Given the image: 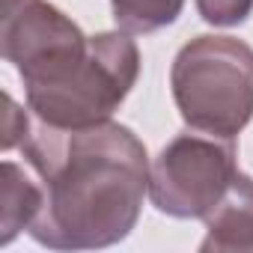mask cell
Masks as SVG:
<instances>
[{"label": "cell", "mask_w": 253, "mask_h": 253, "mask_svg": "<svg viewBox=\"0 0 253 253\" xmlns=\"http://www.w3.org/2000/svg\"><path fill=\"white\" fill-rule=\"evenodd\" d=\"M24 161L45 185V206L27 229L51 250H98L128 238L149 194V155L119 122L57 128L33 119Z\"/></svg>", "instance_id": "cell-1"}, {"label": "cell", "mask_w": 253, "mask_h": 253, "mask_svg": "<svg viewBox=\"0 0 253 253\" xmlns=\"http://www.w3.org/2000/svg\"><path fill=\"white\" fill-rule=\"evenodd\" d=\"M170 89L191 131L235 140L253 119V48L235 36H197L176 54Z\"/></svg>", "instance_id": "cell-2"}, {"label": "cell", "mask_w": 253, "mask_h": 253, "mask_svg": "<svg viewBox=\"0 0 253 253\" xmlns=\"http://www.w3.org/2000/svg\"><path fill=\"white\" fill-rule=\"evenodd\" d=\"M140 75V51L131 33L89 36L86 57L60 81L24 89L36 119L57 128H89L107 122L128 98Z\"/></svg>", "instance_id": "cell-3"}, {"label": "cell", "mask_w": 253, "mask_h": 253, "mask_svg": "<svg viewBox=\"0 0 253 253\" xmlns=\"http://www.w3.org/2000/svg\"><path fill=\"white\" fill-rule=\"evenodd\" d=\"M238 173L232 140L211 134L173 137L149 167V200L161 214L191 220L206 217Z\"/></svg>", "instance_id": "cell-4"}, {"label": "cell", "mask_w": 253, "mask_h": 253, "mask_svg": "<svg viewBox=\"0 0 253 253\" xmlns=\"http://www.w3.org/2000/svg\"><path fill=\"white\" fill-rule=\"evenodd\" d=\"M0 51L24 89L66 78L89 51V36L48 0H3Z\"/></svg>", "instance_id": "cell-5"}, {"label": "cell", "mask_w": 253, "mask_h": 253, "mask_svg": "<svg viewBox=\"0 0 253 253\" xmlns=\"http://www.w3.org/2000/svg\"><path fill=\"white\" fill-rule=\"evenodd\" d=\"M206 238L200 250L206 253H253V179L235 173L217 206L203 217Z\"/></svg>", "instance_id": "cell-6"}, {"label": "cell", "mask_w": 253, "mask_h": 253, "mask_svg": "<svg viewBox=\"0 0 253 253\" xmlns=\"http://www.w3.org/2000/svg\"><path fill=\"white\" fill-rule=\"evenodd\" d=\"M45 206V185L33 182L30 173L15 164H0V244H12L21 229H30Z\"/></svg>", "instance_id": "cell-7"}, {"label": "cell", "mask_w": 253, "mask_h": 253, "mask_svg": "<svg viewBox=\"0 0 253 253\" xmlns=\"http://www.w3.org/2000/svg\"><path fill=\"white\" fill-rule=\"evenodd\" d=\"M110 9L119 30L137 36L173 24L185 9V0H110Z\"/></svg>", "instance_id": "cell-8"}, {"label": "cell", "mask_w": 253, "mask_h": 253, "mask_svg": "<svg viewBox=\"0 0 253 253\" xmlns=\"http://www.w3.org/2000/svg\"><path fill=\"white\" fill-rule=\"evenodd\" d=\"M27 110L18 107V101L9 92H3V122H0V146H3V152H9L15 146L21 149V143L27 140V134L33 128V119Z\"/></svg>", "instance_id": "cell-9"}, {"label": "cell", "mask_w": 253, "mask_h": 253, "mask_svg": "<svg viewBox=\"0 0 253 253\" xmlns=\"http://www.w3.org/2000/svg\"><path fill=\"white\" fill-rule=\"evenodd\" d=\"M197 12L214 27H238L250 18L253 0H197Z\"/></svg>", "instance_id": "cell-10"}]
</instances>
